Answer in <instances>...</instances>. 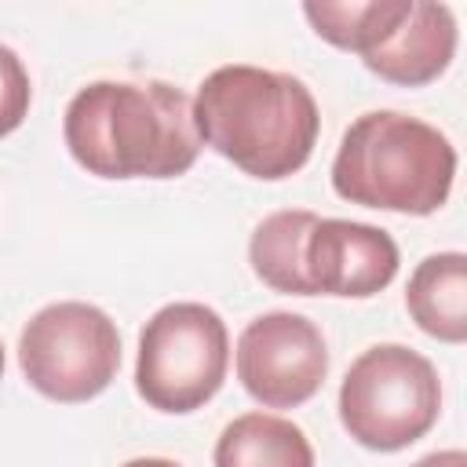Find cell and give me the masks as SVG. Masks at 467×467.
<instances>
[{
	"mask_svg": "<svg viewBox=\"0 0 467 467\" xmlns=\"http://www.w3.org/2000/svg\"><path fill=\"white\" fill-rule=\"evenodd\" d=\"M456 179V146L434 124L368 109L339 139L332 161L336 197L398 215H434Z\"/></svg>",
	"mask_w": 467,
	"mask_h": 467,
	"instance_id": "3957f363",
	"label": "cell"
},
{
	"mask_svg": "<svg viewBox=\"0 0 467 467\" xmlns=\"http://www.w3.org/2000/svg\"><path fill=\"white\" fill-rule=\"evenodd\" d=\"M230 368V332L208 303H168L139 332L135 390L168 416L204 409Z\"/></svg>",
	"mask_w": 467,
	"mask_h": 467,
	"instance_id": "5b68a950",
	"label": "cell"
},
{
	"mask_svg": "<svg viewBox=\"0 0 467 467\" xmlns=\"http://www.w3.org/2000/svg\"><path fill=\"white\" fill-rule=\"evenodd\" d=\"M215 467H314V445L299 423L274 412L234 416L212 452Z\"/></svg>",
	"mask_w": 467,
	"mask_h": 467,
	"instance_id": "8fae6325",
	"label": "cell"
},
{
	"mask_svg": "<svg viewBox=\"0 0 467 467\" xmlns=\"http://www.w3.org/2000/svg\"><path fill=\"white\" fill-rule=\"evenodd\" d=\"M120 467H182V463L164 460V456H135V460H128V463H120Z\"/></svg>",
	"mask_w": 467,
	"mask_h": 467,
	"instance_id": "9a60e30c",
	"label": "cell"
},
{
	"mask_svg": "<svg viewBox=\"0 0 467 467\" xmlns=\"http://www.w3.org/2000/svg\"><path fill=\"white\" fill-rule=\"evenodd\" d=\"M405 310L420 332L441 343L467 339V255L434 252L416 263L405 285Z\"/></svg>",
	"mask_w": 467,
	"mask_h": 467,
	"instance_id": "30bf717a",
	"label": "cell"
},
{
	"mask_svg": "<svg viewBox=\"0 0 467 467\" xmlns=\"http://www.w3.org/2000/svg\"><path fill=\"white\" fill-rule=\"evenodd\" d=\"M4 368H7V358H4V343H0V379H4Z\"/></svg>",
	"mask_w": 467,
	"mask_h": 467,
	"instance_id": "2e32d148",
	"label": "cell"
},
{
	"mask_svg": "<svg viewBox=\"0 0 467 467\" xmlns=\"http://www.w3.org/2000/svg\"><path fill=\"white\" fill-rule=\"evenodd\" d=\"M441 416L438 368L405 343L361 350L339 383V423L372 452H401Z\"/></svg>",
	"mask_w": 467,
	"mask_h": 467,
	"instance_id": "277c9868",
	"label": "cell"
},
{
	"mask_svg": "<svg viewBox=\"0 0 467 467\" xmlns=\"http://www.w3.org/2000/svg\"><path fill=\"white\" fill-rule=\"evenodd\" d=\"M26 383L58 405L99 398L120 368L117 321L84 299H58L36 310L18 336Z\"/></svg>",
	"mask_w": 467,
	"mask_h": 467,
	"instance_id": "8992f818",
	"label": "cell"
},
{
	"mask_svg": "<svg viewBox=\"0 0 467 467\" xmlns=\"http://www.w3.org/2000/svg\"><path fill=\"white\" fill-rule=\"evenodd\" d=\"M193 124L201 146L252 179L281 182L310 161L321 113L314 91L299 77L230 62L197 84Z\"/></svg>",
	"mask_w": 467,
	"mask_h": 467,
	"instance_id": "7a4b0ae2",
	"label": "cell"
},
{
	"mask_svg": "<svg viewBox=\"0 0 467 467\" xmlns=\"http://www.w3.org/2000/svg\"><path fill=\"white\" fill-rule=\"evenodd\" d=\"M237 379L263 409L306 405L328 376V347L306 314L266 310L237 336Z\"/></svg>",
	"mask_w": 467,
	"mask_h": 467,
	"instance_id": "52a82bcc",
	"label": "cell"
},
{
	"mask_svg": "<svg viewBox=\"0 0 467 467\" xmlns=\"http://www.w3.org/2000/svg\"><path fill=\"white\" fill-rule=\"evenodd\" d=\"M314 223L317 215L310 208H285L259 219V226L248 237V263L266 288L281 296H310L303 274V248Z\"/></svg>",
	"mask_w": 467,
	"mask_h": 467,
	"instance_id": "7c38bea8",
	"label": "cell"
},
{
	"mask_svg": "<svg viewBox=\"0 0 467 467\" xmlns=\"http://www.w3.org/2000/svg\"><path fill=\"white\" fill-rule=\"evenodd\" d=\"M29 102H33L29 69L7 44H0V139L22 128V120L29 117Z\"/></svg>",
	"mask_w": 467,
	"mask_h": 467,
	"instance_id": "4fadbf2b",
	"label": "cell"
},
{
	"mask_svg": "<svg viewBox=\"0 0 467 467\" xmlns=\"http://www.w3.org/2000/svg\"><path fill=\"white\" fill-rule=\"evenodd\" d=\"M460 29L445 4L383 0L372 44L358 55L368 73L398 88L434 84L456 58Z\"/></svg>",
	"mask_w": 467,
	"mask_h": 467,
	"instance_id": "ba28073f",
	"label": "cell"
},
{
	"mask_svg": "<svg viewBox=\"0 0 467 467\" xmlns=\"http://www.w3.org/2000/svg\"><path fill=\"white\" fill-rule=\"evenodd\" d=\"M398 244L387 230L354 219L314 223L303 248V274L310 296L372 299L398 277Z\"/></svg>",
	"mask_w": 467,
	"mask_h": 467,
	"instance_id": "9c48e42d",
	"label": "cell"
},
{
	"mask_svg": "<svg viewBox=\"0 0 467 467\" xmlns=\"http://www.w3.org/2000/svg\"><path fill=\"white\" fill-rule=\"evenodd\" d=\"M69 157L95 179H179L197 164L193 99L168 80H91L66 113Z\"/></svg>",
	"mask_w": 467,
	"mask_h": 467,
	"instance_id": "6da1fadb",
	"label": "cell"
},
{
	"mask_svg": "<svg viewBox=\"0 0 467 467\" xmlns=\"http://www.w3.org/2000/svg\"><path fill=\"white\" fill-rule=\"evenodd\" d=\"M412 467H467V452L463 449H438V452L420 456Z\"/></svg>",
	"mask_w": 467,
	"mask_h": 467,
	"instance_id": "5bb4252c",
	"label": "cell"
}]
</instances>
